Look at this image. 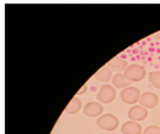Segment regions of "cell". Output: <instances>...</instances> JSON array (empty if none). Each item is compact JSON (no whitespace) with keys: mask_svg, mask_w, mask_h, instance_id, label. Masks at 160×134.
I'll list each match as a JSON object with an SVG mask.
<instances>
[{"mask_svg":"<svg viewBox=\"0 0 160 134\" xmlns=\"http://www.w3.org/2000/svg\"><path fill=\"white\" fill-rule=\"evenodd\" d=\"M148 82L155 88L160 89V71H153L148 75Z\"/></svg>","mask_w":160,"mask_h":134,"instance_id":"cell-13","label":"cell"},{"mask_svg":"<svg viewBox=\"0 0 160 134\" xmlns=\"http://www.w3.org/2000/svg\"><path fill=\"white\" fill-rule=\"evenodd\" d=\"M123 74L126 77V79L130 81L131 82H137L144 79L146 75V71L140 65L131 64L126 68Z\"/></svg>","mask_w":160,"mask_h":134,"instance_id":"cell-1","label":"cell"},{"mask_svg":"<svg viewBox=\"0 0 160 134\" xmlns=\"http://www.w3.org/2000/svg\"><path fill=\"white\" fill-rule=\"evenodd\" d=\"M107 66L113 72H122L125 71L128 67V63L118 56V57H114L112 60H110Z\"/></svg>","mask_w":160,"mask_h":134,"instance_id":"cell-8","label":"cell"},{"mask_svg":"<svg viewBox=\"0 0 160 134\" xmlns=\"http://www.w3.org/2000/svg\"><path fill=\"white\" fill-rule=\"evenodd\" d=\"M143 134H160V126L158 125H149L147 126L144 130Z\"/></svg>","mask_w":160,"mask_h":134,"instance_id":"cell-14","label":"cell"},{"mask_svg":"<svg viewBox=\"0 0 160 134\" xmlns=\"http://www.w3.org/2000/svg\"><path fill=\"white\" fill-rule=\"evenodd\" d=\"M148 115V111L145 107H141V105H134L131 107L128 110V117L132 121L138 122L144 120Z\"/></svg>","mask_w":160,"mask_h":134,"instance_id":"cell-6","label":"cell"},{"mask_svg":"<svg viewBox=\"0 0 160 134\" xmlns=\"http://www.w3.org/2000/svg\"><path fill=\"white\" fill-rule=\"evenodd\" d=\"M140 96V89L136 87H128L123 88L120 92L121 100L128 104H135L137 102H139Z\"/></svg>","mask_w":160,"mask_h":134,"instance_id":"cell-3","label":"cell"},{"mask_svg":"<svg viewBox=\"0 0 160 134\" xmlns=\"http://www.w3.org/2000/svg\"><path fill=\"white\" fill-rule=\"evenodd\" d=\"M82 111H84L85 115L89 116V117H97V116H100L102 113L103 107L100 102H90L84 107Z\"/></svg>","mask_w":160,"mask_h":134,"instance_id":"cell-7","label":"cell"},{"mask_svg":"<svg viewBox=\"0 0 160 134\" xmlns=\"http://www.w3.org/2000/svg\"><path fill=\"white\" fill-rule=\"evenodd\" d=\"M87 89H88V86H87L86 83H85V85L81 87L80 91H79L78 92H77V94H78V96H80V94H84V93L87 92Z\"/></svg>","mask_w":160,"mask_h":134,"instance_id":"cell-15","label":"cell"},{"mask_svg":"<svg viewBox=\"0 0 160 134\" xmlns=\"http://www.w3.org/2000/svg\"><path fill=\"white\" fill-rule=\"evenodd\" d=\"M112 77V71L110 70L108 66H104L98 71L95 75V79L101 82H108Z\"/></svg>","mask_w":160,"mask_h":134,"instance_id":"cell-11","label":"cell"},{"mask_svg":"<svg viewBox=\"0 0 160 134\" xmlns=\"http://www.w3.org/2000/svg\"><path fill=\"white\" fill-rule=\"evenodd\" d=\"M159 102V97L156 93L151 92H143L140 98H139V103L141 107L147 108H154L157 107Z\"/></svg>","mask_w":160,"mask_h":134,"instance_id":"cell-5","label":"cell"},{"mask_svg":"<svg viewBox=\"0 0 160 134\" xmlns=\"http://www.w3.org/2000/svg\"><path fill=\"white\" fill-rule=\"evenodd\" d=\"M98 126L102 130L112 131L115 130L119 125V120L115 115L112 113L102 114L97 121Z\"/></svg>","mask_w":160,"mask_h":134,"instance_id":"cell-2","label":"cell"},{"mask_svg":"<svg viewBox=\"0 0 160 134\" xmlns=\"http://www.w3.org/2000/svg\"><path fill=\"white\" fill-rule=\"evenodd\" d=\"M112 83H113V86L118 88H126L128 87H131L132 82L126 79L124 74L118 72V74H115L112 77Z\"/></svg>","mask_w":160,"mask_h":134,"instance_id":"cell-10","label":"cell"},{"mask_svg":"<svg viewBox=\"0 0 160 134\" xmlns=\"http://www.w3.org/2000/svg\"><path fill=\"white\" fill-rule=\"evenodd\" d=\"M81 108H82V100L75 97L71 99V102L67 105V107L65 108V111L69 114H76L81 110Z\"/></svg>","mask_w":160,"mask_h":134,"instance_id":"cell-12","label":"cell"},{"mask_svg":"<svg viewBox=\"0 0 160 134\" xmlns=\"http://www.w3.org/2000/svg\"><path fill=\"white\" fill-rule=\"evenodd\" d=\"M121 132L123 134H141L142 126L138 122L129 120L121 126Z\"/></svg>","mask_w":160,"mask_h":134,"instance_id":"cell-9","label":"cell"},{"mask_svg":"<svg viewBox=\"0 0 160 134\" xmlns=\"http://www.w3.org/2000/svg\"><path fill=\"white\" fill-rule=\"evenodd\" d=\"M115 97H117V91L115 88L110 85H102L100 88L97 98L98 102L102 103H110L113 102Z\"/></svg>","mask_w":160,"mask_h":134,"instance_id":"cell-4","label":"cell"}]
</instances>
